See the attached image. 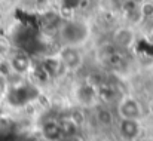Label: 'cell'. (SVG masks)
<instances>
[{
  "instance_id": "cell-6",
  "label": "cell",
  "mask_w": 153,
  "mask_h": 141,
  "mask_svg": "<svg viewBox=\"0 0 153 141\" xmlns=\"http://www.w3.org/2000/svg\"><path fill=\"white\" fill-rule=\"evenodd\" d=\"M116 132L122 141H138L143 137V120L132 119H117L116 120Z\"/></svg>"
},
{
  "instance_id": "cell-1",
  "label": "cell",
  "mask_w": 153,
  "mask_h": 141,
  "mask_svg": "<svg viewBox=\"0 0 153 141\" xmlns=\"http://www.w3.org/2000/svg\"><path fill=\"white\" fill-rule=\"evenodd\" d=\"M58 40L61 46L83 47L92 36V28L86 21L82 19H67L56 28Z\"/></svg>"
},
{
  "instance_id": "cell-9",
  "label": "cell",
  "mask_w": 153,
  "mask_h": 141,
  "mask_svg": "<svg viewBox=\"0 0 153 141\" xmlns=\"http://www.w3.org/2000/svg\"><path fill=\"white\" fill-rule=\"evenodd\" d=\"M13 50H15V45H13L12 39L9 36L0 33V62L6 61Z\"/></svg>"
},
{
  "instance_id": "cell-3",
  "label": "cell",
  "mask_w": 153,
  "mask_h": 141,
  "mask_svg": "<svg viewBox=\"0 0 153 141\" xmlns=\"http://www.w3.org/2000/svg\"><path fill=\"white\" fill-rule=\"evenodd\" d=\"M144 116H146V108H144L143 102L135 95L126 92L116 102V117L117 119L143 120Z\"/></svg>"
},
{
  "instance_id": "cell-8",
  "label": "cell",
  "mask_w": 153,
  "mask_h": 141,
  "mask_svg": "<svg viewBox=\"0 0 153 141\" xmlns=\"http://www.w3.org/2000/svg\"><path fill=\"white\" fill-rule=\"evenodd\" d=\"M94 116H95V120L97 123L101 126V128H114L116 125V113L111 110L110 105H105V104H97L94 108Z\"/></svg>"
},
{
  "instance_id": "cell-10",
  "label": "cell",
  "mask_w": 153,
  "mask_h": 141,
  "mask_svg": "<svg viewBox=\"0 0 153 141\" xmlns=\"http://www.w3.org/2000/svg\"><path fill=\"white\" fill-rule=\"evenodd\" d=\"M144 108H146V114H147L149 117H152L153 119V95L147 99V102H146Z\"/></svg>"
},
{
  "instance_id": "cell-5",
  "label": "cell",
  "mask_w": 153,
  "mask_h": 141,
  "mask_svg": "<svg viewBox=\"0 0 153 141\" xmlns=\"http://www.w3.org/2000/svg\"><path fill=\"white\" fill-rule=\"evenodd\" d=\"M73 99H74L76 105L80 108H94L97 104H100L97 88L92 83H89L88 80L80 82L74 86Z\"/></svg>"
},
{
  "instance_id": "cell-7",
  "label": "cell",
  "mask_w": 153,
  "mask_h": 141,
  "mask_svg": "<svg viewBox=\"0 0 153 141\" xmlns=\"http://www.w3.org/2000/svg\"><path fill=\"white\" fill-rule=\"evenodd\" d=\"M137 42V33L134 27L129 25H119L117 28L113 30L111 33V43L113 46L120 49V50H128L132 49Z\"/></svg>"
},
{
  "instance_id": "cell-2",
  "label": "cell",
  "mask_w": 153,
  "mask_h": 141,
  "mask_svg": "<svg viewBox=\"0 0 153 141\" xmlns=\"http://www.w3.org/2000/svg\"><path fill=\"white\" fill-rule=\"evenodd\" d=\"M34 58L24 49H16L9 55L6 59V65L9 70V74L16 76V77H28L30 73L34 68Z\"/></svg>"
},
{
  "instance_id": "cell-4",
  "label": "cell",
  "mask_w": 153,
  "mask_h": 141,
  "mask_svg": "<svg viewBox=\"0 0 153 141\" xmlns=\"http://www.w3.org/2000/svg\"><path fill=\"white\" fill-rule=\"evenodd\" d=\"M58 61L61 62V67L64 73H76L82 68L85 56L82 47L74 46H61L55 52Z\"/></svg>"
}]
</instances>
